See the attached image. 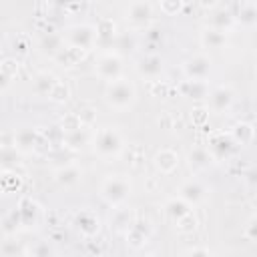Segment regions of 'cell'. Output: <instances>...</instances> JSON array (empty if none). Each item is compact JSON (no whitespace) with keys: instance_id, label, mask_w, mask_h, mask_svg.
Here are the masks:
<instances>
[{"instance_id":"obj_1","label":"cell","mask_w":257,"mask_h":257,"mask_svg":"<svg viewBox=\"0 0 257 257\" xmlns=\"http://www.w3.org/2000/svg\"><path fill=\"white\" fill-rule=\"evenodd\" d=\"M135 100H137V88L128 78L118 76V78L106 82L104 102L112 110H126V108H131L135 104Z\"/></svg>"},{"instance_id":"obj_2","label":"cell","mask_w":257,"mask_h":257,"mask_svg":"<svg viewBox=\"0 0 257 257\" xmlns=\"http://www.w3.org/2000/svg\"><path fill=\"white\" fill-rule=\"evenodd\" d=\"M124 149V139L120 131L112 126H102L92 135V151L100 159H116Z\"/></svg>"},{"instance_id":"obj_3","label":"cell","mask_w":257,"mask_h":257,"mask_svg":"<svg viewBox=\"0 0 257 257\" xmlns=\"http://www.w3.org/2000/svg\"><path fill=\"white\" fill-rule=\"evenodd\" d=\"M131 191H133V185L124 175H108L100 183V197L110 207L122 205L131 197Z\"/></svg>"},{"instance_id":"obj_4","label":"cell","mask_w":257,"mask_h":257,"mask_svg":"<svg viewBox=\"0 0 257 257\" xmlns=\"http://www.w3.org/2000/svg\"><path fill=\"white\" fill-rule=\"evenodd\" d=\"M62 40L66 46L78 48L82 52H88L90 48L96 46V26L92 24H74L70 28H66V32L62 34Z\"/></svg>"},{"instance_id":"obj_5","label":"cell","mask_w":257,"mask_h":257,"mask_svg":"<svg viewBox=\"0 0 257 257\" xmlns=\"http://www.w3.org/2000/svg\"><path fill=\"white\" fill-rule=\"evenodd\" d=\"M126 22L135 30H145L153 22V6L147 0H135L126 10Z\"/></svg>"},{"instance_id":"obj_6","label":"cell","mask_w":257,"mask_h":257,"mask_svg":"<svg viewBox=\"0 0 257 257\" xmlns=\"http://www.w3.org/2000/svg\"><path fill=\"white\" fill-rule=\"evenodd\" d=\"M213 68V60L207 54H193L183 62V72L189 80H207Z\"/></svg>"},{"instance_id":"obj_7","label":"cell","mask_w":257,"mask_h":257,"mask_svg":"<svg viewBox=\"0 0 257 257\" xmlns=\"http://www.w3.org/2000/svg\"><path fill=\"white\" fill-rule=\"evenodd\" d=\"M207 102H209V110L211 112H227L233 102H235V92L231 86L227 84H221V86H215V88H209L207 92Z\"/></svg>"},{"instance_id":"obj_8","label":"cell","mask_w":257,"mask_h":257,"mask_svg":"<svg viewBox=\"0 0 257 257\" xmlns=\"http://www.w3.org/2000/svg\"><path fill=\"white\" fill-rule=\"evenodd\" d=\"M94 72H96L98 78H102L106 82L108 80H114V78L122 76V58L116 52H106V54H102L96 60Z\"/></svg>"},{"instance_id":"obj_9","label":"cell","mask_w":257,"mask_h":257,"mask_svg":"<svg viewBox=\"0 0 257 257\" xmlns=\"http://www.w3.org/2000/svg\"><path fill=\"white\" fill-rule=\"evenodd\" d=\"M235 149H237V143L233 141L231 135H225V133L215 135V137L209 141V147H207V151L211 153L213 161H223V159L231 157V155L235 153Z\"/></svg>"},{"instance_id":"obj_10","label":"cell","mask_w":257,"mask_h":257,"mask_svg":"<svg viewBox=\"0 0 257 257\" xmlns=\"http://www.w3.org/2000/svg\"><path fill=\"white\" fill-rule=\"evenodd\" d=\"M163 68H165L163 58L159 54H153V52L141 56L137 62V72L147 80H157L163 74Z\"/></svg>"},{"instance_id":"obj_11","label":"cell","mask_w":257,"mask_h":257,"mask_svg":"<svg viewBox=\"0 0 257 257\" xmlns=\"http://www.w3.org/2000/svg\"><path fill=\"white\" fill-rule=\"evenodd\" d=\"M179 197L183 201H187L191 207L203 203L207 199V187L203 183H199L197 179H191V181H185L181 187H179Z\"/></svg>"},{"instance_id":"obj_12","label":"cell","mask_w":257,"mask_h":257,"mask_svg":"<svg viewBox=\"0 0 257 257\" xmlns=\"http://www.w3.org/2000/svg\"><path fill=\"white\" fill-rule=\"evenodd\" d=\"M38 141H40L38 131L32 126H24V128H18L14 133V145L12 147L18 153H32L38 147Z\"/></svg>"},{"instance_id":"obj_13","label":"cell","mask_w":257,"mask_h":257,"mask_svg":"<svg viewBox=\"0 0 257 257\" xmlns=\"http://www.w3.org/2000/svg\"><path fill=\"white\" fill-rule=\"evenodd\" d=\"M74 225H76V229H78L84 237H94V235L98 233V229H100L98 217H96L92 211H86V209H82V211H78V213L74 215Z\"/></svg>"},{"instance_id":"obj_14","label":"cell","mask_w":257,"mask_h":257,"mask_svg":"<svg viewBox=\"0 0 257 257\" xmlns=\"http://www.w3.org/2000/svg\"><path fill=\"white\" fill-rule=\"evenodd\" d=\"M209 12H211L209 14V26L211 28H217V30L227 32L235 24V14L229 8H225V6H215Z\"/></svg>"},{"instance_id":"obj_15","label":"cell","mask_w":257,"mask_h":257,"mask_svg":"<svg viewBox=\"0 0 257 257\" xmlns=\"http://www.w3.org/2000/svg\"><path fill=\"white\" fill-rule=\"evenodd\" d=\"M149 237H151V225H149V221L135 219L133 225H131L128 231H126L128 243H131L133 247H141V245H145V243L149 241Z\"/></svg>"},{"instance_id":"obj_16","label":"cell","mask_w":257,"mask_h":257,"mask_svg":"<svg viewBox=\"0 0 257 257\" xmlns=\"http://www.w3.org/2000/svg\"><path fill=\"white\" fill-rule=\"evenodd\" d=\"M187 161H189V167L193 171H205V169H209L215 163L213 157H211V153L207 151V147H195V149H191L189 155H187Z\"/></svg>"},{"instance_id":"obj_17","label":"cell","mask_w":257,"mask_h":257,"mask_svg":"<svg viewBox=\"0 0 257 257\" xmlns=\"http://www.w3.org/2000/svg\"><path fill=\"white\" fill-rule=\"evenodd\" d=\"M201 44H203V48H209V50H221L227 44V32L207 26L201 32Z\"/></svg>"},{"instance_id":"obj_18","label":"cell","mask_w":257,"mask_h":257,"mask_svg":"<svg viewBox=\"0 0 257 257\" xmlns=\"http://www.w3.org/2000/svg\"><path fill=\"white\" fill-rule=\"evenodd\" d=\"M82 179V171L76 165H64L54 171V181L60 187H74Z\"/></svg>"},{"instance_id":"obj_19","label":"cell","mask_w":257,"mask_h":257,"mask_svg":"<svg viewBox=\"0 0 257 257\" xmlns=\"http://www.w3.org/2000/svg\"><path fill=\"white\" fill-rule=\"evenodd\" d=\"M155 167H157L161 173L169 175V173H173V171L179 167V155H177L175 151H171V149H161V151L155 155Z\"/></svg>"},{"instance_id":"obj_20","label":"cell","mask_w":257,"mask_h":257,"mask_svg":"<svg viewBox=\"0 0 257 257\" xmlns=\"http://www.w3.org/2000/svg\"><path fill=\"white\" fill-rule=\"evenodd\" d=\"M88 141H90V137H88V133H86L84 126L72 128V131H64V135H62V143L68 149H72V151L82 149L84 145H88Z\"/></svg>"},{"instance_id":"obj_21","label":"cell","mask_w":257,"mask_h":257,"mask_svg":"<svg viewBox=\"0 0 257 257\" xmlns=\"http://www.w3.org/2000/svg\"><path fill=\"white\" fill-rule=\"evenodd\" d=\"M191 211V205L187 203V201H183L181 197H173V199H169L167 203H165V215H167V219L169 221H173V223H177L183 215H187Z\"/></svg>"},{"instance_id":"obj_22","label":"cell","mask_w":257,"mask_h":257,"mask_svg":"<svg viewBox=\"0 0 257 257\" xmlns=\"http://www.w3.org/2000/svg\"><path fill=\"white\" fill-rule=\"evenodd\" d=\"M114 209V215H112V219H110V223H112V227L116 229V231H128V227L133 225V221L137 219L135 217V213L131 211V209H124V207H112Z\"/></svg>"},{"instance_id":"obj_23","label":"cell","mask_w":257,"mask_h":257,"mask_svg":"<svg viewBox=\"0 0 257 257\" xmlns=\"http://www.w3.org/2000/svg\"><path fill=\"white\" fill-rule=\"evenodd\" d=\"M54 82H56V76L54 74H50V72H38L34 76V80H32V90L38 96H48L50 90H52V86H54Z\"/></svg>"},{"instance_id":"obj_24","label":"cell","mask_w":257,"mask_h":257,"mask_svg":"<svg viewBox=\"0 0 257 257\" xmlns=\"http://www.w3.org/2000/svg\"><path fill=\"white\" fill-rule=\"evenodd\" d=\"M243 26H255L257 24V8H255V2L253 0H245V2H241V6H239V12H237V16H235Z\"/></svg>"},{"instance_id":"obj_25","label":"cell","mask_w":257,"mask_h":257,"mask_svg":"<svg viewBox=\"0 0 257 257\" xmlns=\"http://www.w3.org/2000/svg\"><path fill=\"white\" fill-rule=\"evenodd\" d=\"M231 137H233V141H235L237 145H249V143H253L255 128H253V124H249V122H237V124L233 126V131H231Z\"/></svg>"},{"instance_id":"obj_26","label":"cell","mask_w":257,"mask_h":257,"mask_svg":"<svg viewBox=\"0 0 257 257\" xmlns=\"http://www.w3.org/2000/svg\"><path fill=\"white\" fill-rule=\"evenodd\" d=\"M183 94L185 96H193V98H205L207 92H209V86H207V80H185L183 82Z\"/></svg>"},{"instance_id":"obj_27","label":"cell","mask_w":257,"mask_h":257,"mask_svg":"<svg viewBox=\"0 0 257 257\" xmlns=\"http://www.w3.org/2000/svg\"><path fill=\"white\" fill-rule=\"evenodd\" d=\"M18 151L14 147H4L0 151V167L2 169H14L16 163H18Z\"/></svg>"},{"instance_id":"obj_28","label":"cell","mask_w":257,"mask_h":257,"mask_svg":"<svg viewBox=\"0 0 257 257\" xmlns=\"http://www.w3.org/2000/svg\"><path fill=\"white\" fill-rule=\"evenodd\" d=\"M175 225H177V231H181V233H193L197 229V217H195L193 209L187 215H183Z\"/></svg>"},{"instance_id":"obj_29","label":"cell","mask_w":257,"mask_h":257,"mask_svg":"<svg viewBox=\"0 0 257 257\" xmlns=\"http://www.w3.org/2000/svg\"><path fill=\"white\" fill-rule=\"evenodd\" d=\"M48 98L54 100V102H64L68 98V86L62 80H56L52 90H50V94H48Z\"/></svg>"},{"instance_id":"obj_30","label":"cell","mask_w":257,"mask_h":257,"mask_svg":"<svg viewBox=\"0 0 257 257\" xmlns=\"http://www.w3.org/2000/svg\"><path fill=\"white\" fill-rule=\"evenodd\" d=\"M243 237L249 241V243H257V217L251 215L249 221L245 223L243 227Z\"/></svg>"},{"instance_id":"obj_31","label":"cell","mask_w":257,"mask_h":257,"mask_svg":"<svg viewBox=\"0 0 257 257\" xmlns=\"http://www.w3.org/2000/svg\"><path fill=\"white\" fill-rule=\"evenodd\" d=\"M26 253H28V255H34V257H44V255H52V253H54V249H52L48 243H44V241H38L34 247L26 249Z\"/></svg>"},{"instance_id":"obj_32","label":"cell","mask_w":257,"mask_h":257,"mask_svg":"<svg viewBox=\"0 0 257 257\" xmlns=\"http://www.w3.org/2000/svg\"><path fill=\"white\" fill-rule=\"evenodd\" d=\"M145 40L149 46H155V44H161L163 42V32L159 28H153V26H147L145 28Z\"/></svg>"},{"instance_id":"obj_33","label":"cell","mask_w":257,"mask_h":257,"mask_svg":"<svg viewBox=\"0 0 257 257\" xmlns=\"http://www.w3.org/2000/svg\"><path fill=\"white\" fill-rule=\"evenodd\" d=\"M183 0H161V8L165 14H177L181 10Z\"/></svg>"},{"instance_id":"obj_34","label":"cell","mask_w":257,"mask_h":257,"mask_svg":"<svg viewBox=\"0 0 257 257\" xmlns=\"http://www.w3.org/2000/svg\"><path fill=\"white\" fill-rule=\"evenodd\" d=\"M0 253H2V255H16V253L24 255V253H26V249H24V247H20V245L14 241V243H10V245H2V247H0Z\"/></svg>"},{"instance_id":"obj_35","label":"cell","mask_w":257,"mask_h":257,"mask_svg":"<svg viewBox=\"0 0 257 257\" xmlns=\"http://www.w3.org/2000/svg\"><path fill=\"white\" fill-rule=\"evenodd\" d=\"M185 253L187 255H211V251L207 247H193V249H187Z\"/></svg>"},{"instance_id":"obj_36","label":"cell","mask_w":257,"mask_h":257,"mask_svg":"<svg viewBox=\"0 0 257 257\" xmlns=\"http://www.w3.org/2000/svg\"><path fill=\"white\" fill-rule=\"evenodd\" d=\"M199 4H201L205 10H211V8H215V6L219 4V0H199Z\"/></svg>"},{"instance_id":"obj_37","label":"cell","mask_w":257,"mask_h":257,"mask_svg":"<svg viewBox=\"0 0 257 257\" xmlns=\"http://www.w3.org/2000/svg\"><path fill=\"white\" fill-rule=\"evenodd\" d=\"M70 2H74V0H50V4H52V6H58V8H64V6H68Z\"/></svg>"}]
</instances>
